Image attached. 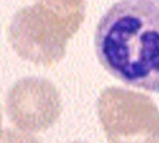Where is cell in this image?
Segmentation results:
<instances>
[{
    "label": "cell",
    "mask_w": 159,
    "mask_h": 143,
    "mask_svg": "<svg viewBox=\"0 0 159 143\" xmlns=\"http://www.w3.org/2000/svg\"><path fill=\"white\" fill-rule=\"evenodd\" d=\"M2 137V128H1V112H0V139Z\"/></svg>",
    "instance_id": "obj_7"
},
{
    "label": "cell",
    "mask_w": 159,
    "mask_h": 143,
    "mask_svg": "<svg viewBox=\"0 0 159 143\" xmlns=\"http://www.w3.org/2000/svg\"><path fill=\"white\" fill-rule=\"evenodd\" d=\"M55 9L66 12H75L84 10V0H39Z\"/></svg>",
    "instance_id": "obj_5"
},
{
    "label": "cell",
    "mask_w": 159,
    "mask_h": 143,
    "mask_svg": "<svg viewBox=\"0 0 159 143\" xmlns=\"http://www.w3.org/2000/svg\"><path fill=\"white\" fill-rule=\"evenodd\" d=\"M101 65L125 85L159 93V0H120L94 32Z\"/></svg>",
    "instance_id": "obj_1"
},
{
    "label": "cell",
    "mask_w": 159,
    "mask_h": 143,
    "mask_svg": "<svg viewBox=\"0 0 159 143\" xmlns=\"http://www.w3.org/2000/svg\"><path fill=\"white\" fill-rule=\"evenodd\" d=\"M72 143H82V142H72Z\"/></svg>",
    "instance_id": "obj_8"
},
{
    "label": "cell",
    "mask_w": 159,
    "mask_h": 143,
    "mask_svg": "<svg viewBox=\"0 0 159 143\" xmlns=\"http://www.w3.org/2000/svg\"><path fill=\"white\" fill-rule=\"evenodd\" d=\"M97 113L109 143H159V109L147 95L107 87L97 99Z\"/></svg>",
    "instance_id": "obj_3"
},
{
    "label": "cell",
    "mask_w": 159,
    "mask_h": 143,
    "mask_svg": "<svg viewBox=\"0 0 159 143\" xmlns=\"http://www.w3.org/2000/svg\"><path fill=\"white\" fill-rule=\"evenodd\" d=\"M84 20V10L66 12L42 1L20 9L9 26V42L24 60L52 66L60 62L70 39Z\"/></svg>",
    "instance_id": "obj_2"
},
{
    "label": "cell",
    "mask_w": 159,
    "mask_h": 143,
    "mask_svg": "<svg viewBox=\"0 0 159 143\" xmlns=\"http://www.w3.org/2000/svg\"><path fill=\"white\" fill-rule=\"evenodd\" d=\"M62 111L56 86L42 77L19 80L6 97V112L21 132H42L52 127Z\"/></svg>",
    "instance_id": "obj_4"
},
{
    "label": "cell",
    "mask_w": 159,
    "mask_h": 143,
    "mask_svg": "<svg viewBox=\"0 0 159 143\" xmlns=\"http://www.w3.org/2000/svg\"><path fill=\"white\" fill-rule=\"evenodd\" d=\"M0 143H40V141L26 132L7 129L2 133Z\"/></svg>",
    "instance_id": "obj_6"
}]
</instances>
